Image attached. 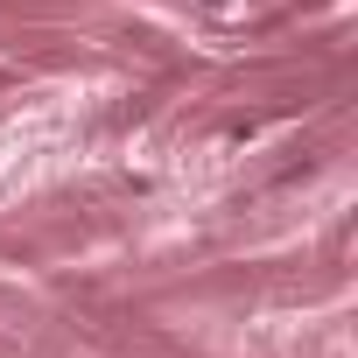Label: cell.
<instances>
[{"instance_id": "6da1fadb", "label": "cell", "mask_w": 358, "mask_h": 358, "mask_svg": "<svg viewBox=\"0 0 358 358\" xmlns=\"http://www.w3.org/2000/svg\"><path fill=\"white\" fill-rule=\"evenodd\" d=\"M204 8H225V0H204Z\"/></svg>"}]
</instances>
